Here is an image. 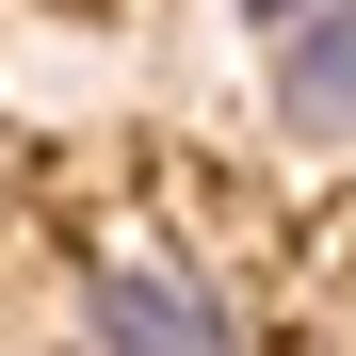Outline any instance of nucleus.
<instances>
[{"label":"nucleus","mask_w":356,"mask_h":356,"mask_svg":"<svg viewBox=\"0 0 356 356\" xmlns=\"http://www.w3.org/2000/svg\"><path fill=\"white\" fill-rule=\"evenodd\" d=\"M81 356H243V291H227L178 227H97L65 275Z\"/></svg>","instance_id":"nucleus-1"},{"label":"nucleus","mask_w":356,"mask_h":356,"mask_svg":"<svg viewBox=\"0 0 356 356\" xmlns=\"http://www.w3.org/2000/svg\"><path fill=\"white\" fill-rule=\"evenodd\" d=\"M259 97H275V146H356V0H308L275 33Z\"/></svg>","instance_id":"nucleus-2"},{"label":"nucleus","mask_w":356,"mask_h":356,"mask_svg":"<svg viewBox=\"0 0 356 356\" xmlns=\"http://www.w3.org/2000/svg\"><path fill=\"white\" fill-rule=\"evenodd\" d=\"M243 17H259V33H291V17H308V0H243Z\"/></svg>","instance_id":"nucleus-3"}]
</instances>
